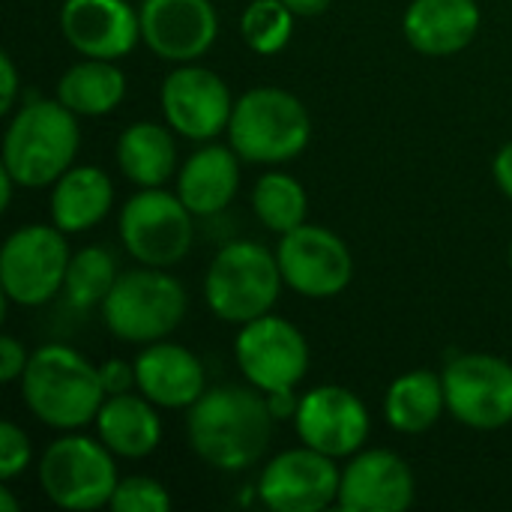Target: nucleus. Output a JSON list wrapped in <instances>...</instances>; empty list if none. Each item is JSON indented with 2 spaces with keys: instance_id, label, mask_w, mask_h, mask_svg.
Listing matches in <instances>:
<instances>
[{
  "instance_id": "393cba45",
  "label": "nucleus",
  "mask_w": 512,
  "mask_h": 512,
  "mask_svg": "<svg viewBox=\"0 0 512 512\" xmlns=\"http://www.w3.org/2000/svg\"><path fill=\"white\" fill-rule=\"evenodd\" d=\"M447 411L444 378L432 369H411L399 375L384 396V417L387 426L399 435H423L438 426L441 414Z\"/></svg>"
},
{
  "instance_id": "0eeeda50",
  "label": "nucleus",
  "mask_w": 512,
  "mask_h": 512,
  "mask_svg": "<svg viewBox=\"0 0 512 512\" xmlns=\"http://www.w3.org/2000/svg\"><path fill=\"white\" fill-rule=\"evenodd\" d=\"M114 459L117 456L99 438L63 432L42 450L36 462V480L42 495L60 510H99L111 504V495L120 483Z\"/></svg>"
},
{
  "instance_id": "bb28decb",
  "label": "nucleus",
  "mask_w": 512,
  "mask_h": 512,
  "mask_svg": "<svg viewBox=\"0 0 512 512\" xmlns=\"http://www.w3.org/2000/svg\"><path fill=\"white\" fill-rule=\"evenodd\" d=\"M252 210L273 234H288L309 222V195L303 183L285 171H267L252 186Z\"/></svg>"
},
{
  "instance_id": "dca6fc26",
  "label": "nucleus",
  "mask_w": 512,
  "mask_h": 512,
  "mask_svg": "<svg viewBox=\"0 0 512 512\" xmlns=\"http://www.w3.org/2000/svg\"><path fill=\"white\" fill-rule=\"evenodd\" d=\"M141 42L165 63H198L219 39L213 0H141Z\"/></svg>"
},
{
  "instance_id": "2f4dec72",
  "label": "nucleus",
  "mask_w": 512,
  "mask_h": 512,
  "mask_svg": "<svg viewBox=\"0 0 512 512\" xmlns=\"http://www.w3.org/2000/svg\"><path fill=\"white\" fill-rule=\"evenodd\" d=\"M30 363V351L9 333L0 336V381L3 384H12V381H21L24 369Z\"/></svg>"
},
{
  "instance_id": "39448f33",
  "label": "nucleus",
  "mask_w": 512,
  "mask_h": 512,
  "mask_svg": "<svg viewBox=\"0 0 512 512\" xmlns=\"http://www.w3.org/2000/svg\"><path fill=\"white\" fill-rule=\"evenodd\" d=\"M189 294L177 276L165 267H132L123 270L102 300L105 330L129 345H150L168 339L186 318Z\"/></svg>"
},
{
  "instance_id": "9d476101",
  "label": "nucleus",
  "mask_w": 512,
  "mask_h": 512,
  "mask_svg": "<svg viewBox=\"0 0 512 512\" xmlns=\"http://www.w3.org/2000/svg\"><path fill=\"white\" fill-rule=\"evenodd\" d=\"M234 360L246 384L261 393H276L300 387L309 372L312 351L297 324L267 312L249 324H240L234 339Z\"/></svg>"
},
{
  "instance_id": "f704fd0d",
  "label": "nucleus",
  "mask_w": 512,
  "mask_h": 512,
  "mask_svg": "<svg viewBox=\"0 0 512 512\" xmlns=\"http://www.w3.org/2000/svg\"><path fill=\"white\" fill-rule=\"evenodd\" d=\"M492 177H495V186L512 201V141H507L495 153V159H492Z\"/></svg>"
},
{
  "instance_id": "6e6552de",
  "label": "nucleus",
  "mask_w": 512,
  "mask_h": 512,
  "mask_svg": "<svg viewBox=\"0 0 512 512\" xmlns=\"http://www.w3.org/2000/svg\"><path fill=\"white\" fill-rule=\"evenodd\" d=\"M66 237L69 234H63L54 222H30L6 237L0 249V285L9 303L36 309L63 294L72 261Z\"/></svg>"
},
{
  "instance_id": "c9c22d12",
  "label": "nucleus",
  "mask_w": 512,
  "mask_h": 512,
  "mask_svg": "<svg viewBox=\"0 0 512 512\" xmlns=\"http://www.w3.org/2000/svg\"><path fill=\"white\" fill-rule=\"evenodd\" d=\"M267 396V405H270V414L273 420H294L297 408H300V396L294 390H276V393H264Z\"/></svg>"
},
{
  "instance_id": "f3484780",
  "label": "nucleus",
  "mask_w": 512,
  "mask_h": 512,
  "mask_svg": "<svg viewBox=\"0 0 512 512\" xmlns=\"http://www.w3.org/2000/svg\"><path fill=\"white\" fill-rule=\"evenodd\" d=\"M57 24L81 57L123 60L141 42V15L129 0H63Z\"/></svg>"
},
{
  "instance_id": "2eb2a0df",
  "label": "nucleus",
  "mask_w": 512,
  "mask_h": 512,
  "mask_svg": "<svg viewBox=\"0 0 512 512\" xmlns=\"http://www.w3.org/2000/svg\"><path fill=\"white\" fill-rule=\"evenodd\" d=\"M294 429L300 444L330 459H351L366 447L372 417L354 390L339 384H321L300 396Z\"/></svg>"
},
{
  "instance_id": "c85d7f7f",
  "label": "nucleus",
  "mask_w": 512,
  "mask_h": 512,
  "mask_svg": "<svg viewBox=\"0 0 512 512\" xmlns=\"http://www.w3.org/2000/svg\"><path fill=\"white\" fill-rule=\"evenodd\" d=\"M297 15L282 0H252L240 15V36L261 57L279 54L294 36Z\"/></svg>"
},
{
  "instance_id": "4468645a",
  "label": "nucleus",
  "mask_w": 512,
  "mask_h": 512,
  "mask_svg": "<svg viewBox=\"0 0 512 512\" xmlns=\"http://www.w3.org/2000/svg\"><path fill=\"white\" fill-rule=\"evenodd\" d=\"M336 459L300 444L273 456L258 477V498L273 512H321L339 504Z\"/></svg>"
},
{
  "instance_id": "ddd939ff",
  "label": "nucleus",
  "mask_w": 512,
  "mask_h": 512,
  "mask_svg": "<svg viewBox=\"0 0 512 512\" xmlns=\"http://www.w3.org/2000/svg\"><path fill=\"white\" fill-rule=\"evenodd\" d=\"M276 261L285 285L309 300H330L354 279V255L348 243L324 225H300L279 237Z\"/></svg>"
},
{
  "instance_id": "f8f14e48",
  "label": "nucleus",
  "mask_w": 512,
  "mask_h": 512,
  "mask_svg": "<svg viewBox=\"0 0 512 512\" xmlns=\"http://www.w3.org/2000/svg\"><path fill=\"white\" fill-rule=\"evenodd\" d=\"M165 123L186 141H216L228 132L234 96L225 78L201 63H177L159 87Z\"/></svg>"
},
{
  "instance_id": "7c9ffc66",
  "label": "nucleus",
  "mask_w": 512,
  "mask_h": 512,
  "mask_svg": "<svg viewBox=\"0 0 512 512\" xmlns=\"http://www.w3.org/2000/svg\"><path fill=\"white\" fill-rule=\"evenodd\" d=\"M30 462H33V450H30L27 432L18 423L3 420L0 423V480L12 483L30 468Z\"/></svg>"
},
{
  "instance_id": "cd10ccee",
  "label": "nucleus",
  "mask_w": 512,
  "mask_h": 512,
  "mask_svg": "<svg viewBox=\"0 0 512 512\" xmlns=\"http://www.w3.org/2000/svg\"><path fill=\"white\" fill-rule=\"evenodd\" d=\"M117 276H120L117 261L105 246H84L72 252L66 282H63V297L78 312L96 309L114 288Z\"/></svg>"
},
{
  "instance_id": "58836bf2",
  "label": "nucleus",
  "mask_w": 512,
  "mask_h": 512,
  "mask_svg": "<svg viewBox=\"0 0 512 512\" xmlns=\"http://www.w3.org/2000/svg\"><path fill=\"white\" fill-rule=\"evenodd\" d=\"M510 267H512V243H510Z\"/></svg>"
},
{
  "instance_id": "72a5a7b5",
  "label": "nucleus",
  "mask_w": 512,
  "mask_h": 512,
  "mask_svg": "<svg viewBox=\"0 0 512 512\" xmlns=\"http://www.w3.org/2000/svg\"><path fill=\"white\" fill-rule=\"evenodd\" d=\"M18 66L12 60V54H0V114H12L15 111V102H18Z\"/></svg>"
},
{
  "instance_id": "b1692460",
  "label": "nucleus",
  "mask_w": 512,
  "mask_h": 512,
  "mask_svg": "<svg viewBox=\"0 0 512 512\" xmlns=\"http://www.w3.org/2000/svg\"><path fill=\"white\" fill-rule=\"evenodd\" d=\"M168 123L135 120L117 138V168L138 189L165 186L177 171V141Z\"/></svg>"
},
{
  "instance_id": "f03ea898",
  "label": "nucleus",
  "mask_w": 512,
  "mask_h": 512,
  "mask_svg": "<svg viewBox=\"0 0 512 512\" xmlns=\"http://www.w3.org/2000/svg\"><path fill=\"white\" fill-rule=\"evenodd\" d=\"M21 399L42 426L78 432L96 423L108 393L102 387L99 366H93L75 348L54 342L30 354V363L21 375Z\"/></svg>"
},
{
  "instance_id": "aec40b11",
  "label": "nucleus",
  "mask_w": 512,
  "mask_h": 512,
  "mask_svg": "<svg viewBox=\"0 0 512 512\" xmlns=\"http://www.w3.org/2000/svg\"><path fill=\"white\" fill-rule=\"evenodd\" d=\"M483 24L477 0H411L402 15L408 45L426 57H453L465 51Z\"/></svg>"
},
{
  "instance_id": "423d86ee",
  "label": "nucleus",
  "mask_w": 512,
  "mask_h": 512,
  "mask_svg": "<svg viewBox=\"0 0 512 512\" xmlns=\"http://www.w3.org/2000/svg\"><path fill=\"white\" fill-rule=\"evenodd\" d=\"M282 285L276 252L258 240H234L225 243L207 267L204 303L219 321L240 327L273 312Z\"/></svg>"
},
{
  "instance_id": "1a4fd4ad",
  "label": "nucleus",
  "mask_w": 512,
  "mask_h": 512,
  "mask_svg": "<svg viewBox=\"0 0 512 512\" xmlns=\"http://www.w3.org/2000/svg\"><path fill=\"white\" fill-rule=\"evenodd\" d=\"M195 213L180 201L177 192L162 186L138 189L120 210L123 249L144 267L180 264L195 240Z\"/></svg>"
},
{
  "instance_id": "20e7f679",
  "label": "nucleus",
  "mask_w": 512,
  "mask_h": 512,
  "mask_svg": "<svg viewBox=\"0 0 512 512\" xmlns=\"http://www.w3.org/2000/svg\"><path fill=\"white\" fill-rule=\"evenodd\" d=\"M312 141V114L300 96L285 87H252L234 99L228 144L243 162L282 165L306 153Z\"/></svg>"
},
{
  "instance_id": "9b49d317",
  "label": "nucleus",
  "mask_w": 512,
  "mask_h": 512,
  "mask_svg": "<svg viewBox=\"0 0 512 512\" xmlns=\"http://www.w3.org/2000/svg\"><path fill=\"white\" fill-rule=\"evenodd\" d=\"M447 411L468 429L498 432L512 423V363L498 354H459L441 372Z\"/></svg>"
},
{
  "instance_id": "4be33fe9",
  "label": "nucleus",
  "mask_w": 512,
  "mask_h": 512,
  "mask_svg": "<svg viewBox=\"0 0 512 512\" xmlns=\"http://www.w3.org/2000/svg\"><path fill=\"white\" fill-rule=\"evenodd\" d=\"M144 393H114L96 414V438L117 459H147L162 441V417Z\"/></svg>"
},
{
  "instance_id": "c756f323",
  "label": "nucleus",
  "mask_w": 512,
  "mask_h": 512,
  "mask_svg": "<svg viewBox=\"0 0 512 512\" xmlns=\"http://www.w3.org/2000/svg\"><path fill=\"white\" fill-rule=\"evenodd\" d=\"M171 495L168 489L153 480V477H144V474H135V477H120L114 495H111V504L108 510L114 512H168L171 510Z\"/></svg>"
},
{
  "instance_id": "a211bd4d",
  "label": "nucleus",
  "mask_w": 512,
  "mask_h": 512,
  "mask_svg": "<svg viewBox=\"0 0 512 512\" xmlns=\"http://www.w3.org/2000/svg\"><path fill=\"white\" fill-rule=\"evenodd\" d=\"M417 480L411 465L384 447L360 450L342 468L339 510L345 512H402L414 504Z\"/></svg>"
},
{
  "instance_id": "e433bc0d",
  "label": "nucleus",
  "mask_w": 512,
  "mask_h": 512,
  "mask_svg": "<svg viewBox=\"0 0 512 512\" xmlns=\"http://www.w3.org/2000/svg\"><path fill=\"white\" fill-rule=\"evenodd\" d=\"M297 18H318V15H324L330 6H333V0H282Z\"/></svg>"
},
{
  "instance_id": "f257e3e1",
  "label": "nucleus",
  "mask_w": 512,
  "mask_h": 512,
  "mask_svg": "<svg viewBox=\"0 0 512 512\" xmlns=\"http://www.w3.org/2000/svg\"><path fill=\"white\" fill-rule=\"evenodd\" d=\"M273 414L267 396L252 384L207 387L186 411V441L192 453L225 474L258 465L273 438Z\"/></svg>"
},
{
  "instance_id": "a878e982",
  "label": "nucleus",
  "mask_w": 512,
  "mask_h": 512,
  "mask_svg": "<svg viewBox=\"0 0 512 512\" xmlns=\"http://www.w3.org/2000/svg\"><path fill=\"white\" fill-rule=\"evenodd\" d=\"M57 99L78 117H105L126 99V75L117 60L84 57L57 78Z\"/></svg>"
},
{
  "instance_id": "473e14b6",
  "label": "nucleus",
  "mask_w": 512,
  "mask_h": 512,
  "mask_svg": "<svg viewBox=\"0 0 512 512\" xmlns=\"http://www.w3.org/2000/svg\"><path fill=\"white\" fill-rule=\"evenodd\" d=\"M99 375H102V387L108 396L114 393H129V390H138V381H135V363H126L120 357H111L99 366Z\"/></svg>"
},
{
  "instance_id": "7ed1b4c3",
  "label": "nucleus",
  "mask_w": 512,
  "mask_h": 512,
  "mask_svg": "<svg viewBox=\"0 0 512 512\" xmlns=\"http://www.w3.org/2000/svg\"><path fill=\"white\" fill-rule=\"evenodd\" d=\"M81 147L78 114L54 99H27L9 114L3 132V168L21 189L54 186Z\"/></svg>"
},
{
  "instance_id": "5701e85b",
  "label": "nucleus",
  "mask_w": 512,
  "mask_h": 512,
  "mask_svg": "<svg viewBox=\"0 0 512 512\" xmlns=\"http://www.w3.org/2000/svg\"><path fill=\"white\" fill-rule=\"evenodd\" d=\"M114 207V183L96 165H72L51 186V222L63 234H84L96 228Z\"/></svg>"
},
{
  "instance_id": "6ab92c4d",
  "label": "nucleus",
  "mask_w": 512,
  "mask_h": 512,
  "mask_svg": "<svg viewBox=\"0 0 512 512\" xmlns=\"http://www.w3.org/2000/svg\"><path fill=\"white\" fill-rule=\"evenodd\" d=\"M135 381L153 405L168 411H189L207 390V372L198 354L177 342H150L138 351Z\"/></svg>"
},
{
  "instance_id": "4c0bfd02",
  "label": "nucleus",
  "mask_w": 512,
  "mask_h": 512,
  "mask_svg": "<svg viewBox=\"0 0 512 512\" xmlns=\"http://www.w3.org/2000/svg\"><path fill=\"white\" fill-rule=\"evenodd\" d=\"M0 510L3 512L18 510V504H15V498H12V492H9V483H3V489H0Z\"/></svg>"
},
{
  "instance_id": "412c9836",
  "label": "nucleus",
  "mask_w": 512,
  "mask_h": 512,
  "mask_svg": "<svg viewBox=\"0 0 512 512\" xmlns=\"http://www.w3.org/2000/svg\"><path fill=\"white\" fill-rule=\"evenodd\" d=\"M240 162L231 144L207 141L177 171L174 192L195 216H216L240 192Z\"/></svg>"
}]
</instances>
